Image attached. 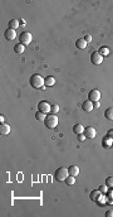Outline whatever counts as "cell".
Listing matches in <instances>:
<instances>
[{
  "mask_svg": "<svg viewBox=\"0 0 113 217\" xmlns=\"http://www.w3.org/2000/svg\"><path fill=\"white\" fill-rule=\"evenodd\" d=\"M111 143H113V140L112 139H109V138H104V140H103V145L106 147V148H109V145H111Z\"/></svg>",
  "mask_w": 113,
  "mask_h": 217,
  "instance_id": "cell-25",
  "label": "cell"
},
{
  "mask_svg": "<svg viewBox=\"0 0 113 217\" xmlns=\"http://www.w3.org/2000/svg\"><path fill=\"white\" fill-rule=\"evenodd\" d=\"M83 130H84V127H83L82 124H75L73 126V133L75 134H83Z\"/></svg>",
  "mask_w": 113,
  "mask_h": 217,
  "instance_id": "cell-16",
  "label": "cell"
},
{
  "mask_svg": "<svg viewBox=\"0 0 113 217\" xmlns=\"http://www.w3.org/2000/svg\"><path fill=\"white\" fill-rule=\"evenodd\" d=\"M4 37H5L8 41H14L16 38V33H15L14 29L9 28V29H6V31H5V33H4Z\"/></svg>",
  "mask_w": 113,
  "mask_h": 217,
  "instance_id": "cell-9",
  "label": "cell"
},
{
  "mask_svg": "<svg viewBox=\"0 0 113 217\" xmlns=\"http://www.w3.org/2000/svg\"><path fill=\"white\" fill-rule=\"evenodd\" d=\"M98 52L102 54L103 57H106V56H108V54H109V48H108V47H100Z\"/></svg>",
  "mask_w": 113,
  "mask_h": 217,
  "instance_id": "cell-21",
  "label": "cell"
},
{
  "mask_svg": "<svg viewBox=\"0 0 113 217\" xmlns=\"http://www.w3.org/2000/svg\"><path fill=\"white\" fill-rule=\"evenodd\" d=\"M98 189H99V191H100V192H102V193H107V192H108V187H107V184H104V186H100Z\"/></svg>",
  "mask_w": 113,
  "mask_h": 217,
  "instance_id": "cell-27",
  "label": "cell"
},
{
  "mask_svg": "<svg viewBox=\"0 0 113 217\" xmlns=\"http://www.w3.org/2000/svg\"><path fill=\"white\" fill-rule=\"evenodd\" d=\"M19 25H20V22H19L18 19H11L10 22H9V28L10 29H14V31H15L16 28H19Z\"/></svg>",
  "mask_w": 113,
  "mask_h": 217,
  "instance_id": "cell-17",
  "label": "cell"
},
{
  "mask_svg": "<svg viewBox=\"0 0 113 217\" xmlns=\"http://www.w3.org/2000/svg\"><path fill=\"white\" fill-rule=\"evenodd\" d=\"M78 140H79V142H84V140H86V135L84 134H78Z\"/></svg>",
  "mask_w": 113,
  "mask_h": 217,
  "instance_id": "cell-28",
  "label": "cell"
},
{
  "mask_svg": "<svg viewBox=\"0 0 113 217\" xmlns=\"http://www.w3.org/2000/svg\"><path fill=\"white\" fill-rule=\"evenodd\" d=\"M68 176H69V173H68V168H64V167H60V168H58L57 171H55V173H54V178L58 181V182H63V181H65L67 178H68Z\"/></svg>",
  "mask_w": 113,
  "mask_h": 217,
  "instance_id": "cell-3",
  "label": "cell"
},
{
  "mask_svg": "<svg viewBox=\"0 0 113 217\" xmlns=\"http://www.w3.org/2000/svg\"><path fill=\"white\" fill-rule=\"evenodd\" d=\"M91 62L95 66H99L103 62V56L99 52H93L91 54Z\"/></svg>",
  "mask_w": 113,
  "mask_h": 217,
  "instance_id": "cell-5",
  "label": "cell"
},
{
  "mask_svg": "<svg viewBox=\"0 0 113 217\" xmlns=\"http://www.w3.org/2000/svg\"><path fill=\"white\" fill-rule=\"evenodd\" d=\"M82 109L84 110L86 112H89V111H92V110H93V102H92V101H89V100L84 101V102L82 104Z\"/></svg>",
  "mask_w": 113,
  "mask_h": 217,
  "instance_id": "cell-11",
  "label": "cell"
},
{
  "mask_svg": "<svg viewBox=\"0 0 113 217\" xmlns=\"http://www.w3.org/2000/svg\"><path fill=\"white\" fill-rule=\"evenodd\" d=\"M68 173H69V176L77 177L79 174V168L77 167V165H70V167L68 168Z\"/></svg>",
  "mask_w": 113,
  "mask_h": 217,
  "instance_id": "cell-13",
  "label": "cell"
},
{
  "mask_svg": "<svg viewBox=\"0 0 113 217\" xmlns=\"http://www.w3.org/2000/svg\"><path fill=\"white\" fill-rule=\"evenodd\" d=\"M24 49H25V46H24V44H22V43L16 44V46L14 47V52H15V53H18V54H22V53L24 52Z\"/></svg>",
  "mask_w": 113,
  "mask_h": 217,
  "instance_id": "cell-18",
  "label": "cell"
},
{
  "mask_svg": "<svg viewBox=\"0 0 113 217\" xmlns=\"http://www.w3.org/2000/svg\"><path fill=\"white\" fill-rule=\"evenodd\" d=\"M54 83H55V78H54L53 76H48V77L44 78V85H45V86H53Z\"/></svg>",
  "mask_w": 113,
  "mask_h": 217,
  "instance_id": "cell-15",
  "label": "cell"
},
{
  "mask_svg": "<svg viewBox=\"0 0 113 217\" xmlns=\"http://www.w3.org/2000/svg\"><path fill=\"white\" fill-rule=\"evenodd\" d=\"M99 106H100L99 101H95V102H93V109H99Z\"/></svg>",
  "mask_w": 113,
  "mask_h": 217,
  "instance_id": "cell-31",
  "label": "cell"
},
{
  "mask_svg": "<svg viewBox=\"0 0 113 217\" xmlns=\"http://www.w3.org/2000/svg\"><path fill=\"white\" fill-rule=\"evenodd\" d=\"M106 184L108 188H113V177H108L106 179Z\"/></svg>",
  "mask_w": 113,
  "mask_h": 217,
  "instance_id": "cell-26",
  "label": "cell"
},
{
  "mask_svg": "<svg viewBox=\"0 0 113 217\" xmlns=\"http://www.w3.org/2000/svg\"><path fill=\"white\" fill-rule=\"evenodd\" d=\"M50 112L54 114V115H57L58 112H59V106H58L57 104H53L52 107H50Z\"/></svg>",
  "mask_w": 113,
  "mask_h": 217,
  "instance_id": "cell-24",
  "label": "cell"
},
{
  "mask_svg": "<svg viewBox=\"0 0 113 217\" xmlns=\"http://www.w3.org/2000/svg\"><path fill=\"white\" fill-rule=\"evenodd\" d=\"M32 39H33V36H32V33H30V32H23L22 34L19 36V41H20V43L24 44V46H27V44L30 43Z\"/></svg>",
  "mask_w": 113,
  "mask_h": 217,
  "instance_id": "cell-4",
  "label": "cell"
},
{
  "mask_svg": "<svg viewBox=\"0 0 113 217\" xmlns=\"http://www.w3.org/2000/svg\"><path fill=\"white\" fill-rule=\"evenodd\" d=\"M88 99H89V101H92V102L99 101V99H100V92L98 90H95V88H93V90L89 91V93H88Z\"/></svg>",
  "mask_w": 113,
  "mask_h": 217,
  "instance_id": "cell-6",
  "label": "cell"
},
{
  "mask_svg": "<svg viewBox=\"0 0 113 217\" xmlns=\"http://www.w3.org/2000/svg\"><path fill=\"white\" fill-rule=\"evenodd\" d=\"M75 47L78 49H84L87 47V42L84 41V38H79V39L75 41Z\"/></svg>",
  "mask_w": 113,
  "mask_h": 217,
  "instance_id": "cell-12",
  "label": "cell"
},
{
  "mask_svg": "<svg viewBox=\"0 0 113 217\" xmlns=\"http://www.w3.org/2000/svg\"><path fill=\"white\" fill-rule=\"evenodd\" d=\"M106 217H113V211L112 210H108L106 212Z\"/></svg>",
  "mask_w": 113,
  "mask_h": 217,
  "instance_id": "cell-30",
  "label": "cell"
},
{
  "mask_svg": "<svg viewBox=\"0 0 113 217\" xmlns=\"http://www.w3.org/2000/svg\"><path fill=\"white\" fill-rule=\"evenodd\" d=\"M44 125L47 126L48 129H55L57 125H58V117H57V115H54V114L47 115V117H45V120H44Z\"/></svg>",
  "mask_w": 113,
  "mask_h": 217,
  "instance_id": "cell-2",
  "label": "cell"
},
{
  "mask_svg": "<svg viewBox=\"0 0 113 217\" xmlns=\"http://www.w3.org/2000/svg\"><path fill=\"white\" fill-rule=\"evenodd\" d=\"M50 107H52V105H49L47 101H40V102L38 104V109H39V111L44 112V114L50 112Z\"/></svg>",
  "mask_w": 113,
  "mask_h": 217,
  "instance_id": "cell-8",
  "label": "cell"
},
{
  "mask_svg": "<svg viewBox=\"0 0 113 217\" xmlns=\"http://www.w3.org/2000/svg\"><path fill=\"white\" fill-rule=\"evenodd\" d=\"M104 117L108 119V120H113V109L109 107L104 111Z\"/></svg>",
  "mask_w": 113,
  "mask_h": 217,
  "instance_id": "cell-19",
  "label": "cell"
},
{
  "mask_svg": "<svg viewBox=\"0 0 113 217\" xmlns=\"http://www.w3.org/2000/svg\"><path fill=\"white\" fill-rule=\"evenodd\" d=\"M84 41H86L87 43H88V42H91V41H92V37H91L89 34H87V36L84 37Z\"/></svg>",
  "mask_w": 113,
  "mask_h": 217,
  "instance_id": "cell-32",
  "label": "cell"
},
{
  "mask_svg": "<svg viewBox=\"0 0 113 217\" xmlns=\"http://www.w3.org/2000/svg\"><path fill=\"white\" fill-rule=\"evenodd\" d=\"M45 117H47V114H44V112H41V111H36L35 112V119H36V120L44 121Z\"/></svg>",
  "mask_w": 113,
  "mask_h": 217,
  "instance_id": "cell-20",
  "label": "cell"
},
{
  "mask_svg": "<svg viewBox=\"0 0 113 217\" xmlns=\"http://www.w3.org/2000/svg\"><path fill=\"white\" fill-rule=\"evenodd\" d=\"M0 120H1V124H4V120H5V117H4L3 115H0Z\"/></svg>",
  "mask_w": 113,
  "mask_h": 217,
  "instance_id": "cell-33",
  "label": "cell"
},
{
  "mask_svg": "<svg viewBox=\"0 0 113 217\" xmlns=\"http://www.w3.org/2000/svg\"><path fill=\"white\" fill-rule=\"evenodd\" d=\"M10 133V126L8 124H1L0 125V134L1 135H8Z\"/></svg>",
  "mask_w": 113,
  "mask_h": 217,
  "instance_id": "cell-14",
  "label": "cell"
},
{
  "mask_svg": "<svg viewBox=\"0 0 113 217\" xmlns=\"http://www.w3.org/2000/svg\"><path fill=\"white\" fill-rule=\"evenodd\" d=\"M84 135L87 139H94L95 135H97V131L93 126H88V127H84Z\"/></svg>",
  "mask_w": 113,
  "mask_h": 217,
  "instance_id": "cell-7",
  "label": "cell"
},
{
  "mask_svg": "<svg viewBox=\"0 0 113 217\" xmlns=\"http://www.w3.org/2000/svg\"><path fill=\"white\" fill-rule=\"evenodd\" d=\"M107 203H113V188L107 192Z\"/></svg>",
  "mask_w": 113,
  "mask_h": 217,
  "instance_id": "cell-22",
  "label": "cell"
},
{
  "mask_svg": "<svg viewBox=\"0 0 113 217\" xmlns=\"http://www.w3.org/2000/svg\"><path fill=\"white\" fill-rule=\"evenodd\" d=\"M29 82L33 88H44V78L40 75H33Z\"/></svg>",
  "mask_w": 113,
  "mask_h": 217,
  "instance_id": "cell-1",
  "label": "cell"
},
{
  "mask_svg": "<svg viewBox=\"0 0 113 217\" xmlns=\"http://www.w3.org/2000/svg\"><path fill=\"white\" fill-rule=\"evenodd\" d=\"M102 197V192L99 189H95V191H92L91 192V199L94 202H98V199Z\"/></svg>",
  "mask_w": 113,
  "mask_h": 217,
  "instance_id": "cell-10",
  "label": "cell"
},
{
  "mask_svg": "<svg viewBox=\"0 0 113 217\" xmlns=\"http://www.w3.org/2000/svg\"><path fill=\"white\" fill-rule=\"evenodd\" d=\"M107 137L109 138V139H112V140H113V129L108 130V133H107Z\"/></svg>",
  "mask_w": 113,
  "mask_h": 217,
  "instance_id": "cell-29",
  "label": "cell"
},
{
  "mask_svg": "<svg viewBox=\"0 0 113 217\" xmlns=\"http://www.w3.org/2000/svg\"><path fill=\"white\" fill-rule=\"evenodd\" d=\"M74 178H75V177H73V176H68V178H67L64 182H65L68 186H73L74 183H75V179H74Z\"/></svg>",
  "mask_w": 113,
  "mask_h": 217,
  "instance_id": "cell-23",
  "label": "cell"
}]
</instances>
